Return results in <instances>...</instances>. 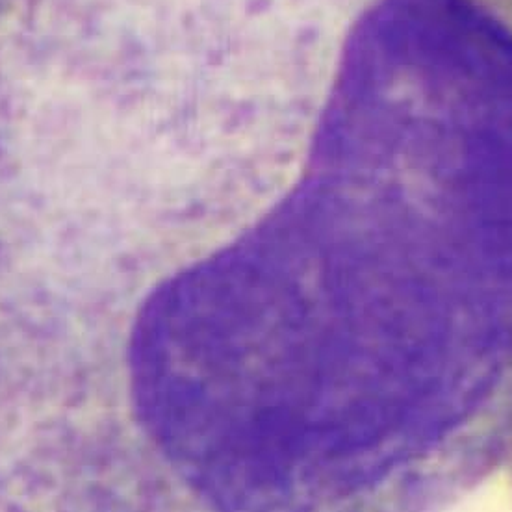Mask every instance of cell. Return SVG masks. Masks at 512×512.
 I'll list each match as a JSON object with an SVG mask.
<instances>
[{"instance_id": "2", "label": "cell", "mask_w": 512, "mask_h": 512, "mask_svg": "<svg viewBox=\"0 0 512 512\" xmlns=\"http://www.w3.org/2000/svg\"><path fill=\"white\" fill-rule=\"evenodd\" d=\"M511 464H512V455H511Z\"/></svg>"}, {"instance_id": "1", "label": "cell", "mask_w": 512, "mask_h": 512, "mask_svg": "<svg viewBox=\"0 0 512 512\" xmlns=\"http://www.w3.org/2000/svg\"><path fill=\"white\" fill-rule=\"evenodd\" d=\"M477 6L498 17L501 23L512 28V0H474Z\"/></svg>"}]
</instances>
